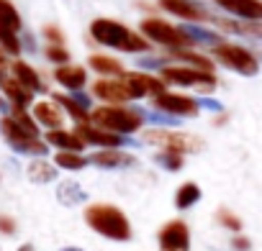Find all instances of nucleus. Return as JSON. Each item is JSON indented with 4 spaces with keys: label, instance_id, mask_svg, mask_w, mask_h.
Wrapping results in <instances>:
<instances>
[{
    "label": "nucleus",
    "instance_id": "nucleus-1",
    "mask_svg": "<svg viewBox=\"0 0 262 251\" xmlns=\"http://www.w3.org/2000/svg\"><path fill=\"white\" fill-rule=\"evenodd\" d=\"M90 36L116 52H126V54H142L149 49V41L144 36H139L137 31H131L128 26L111 21V18H95L90 23Z\"/></svg>",
    "mask_w": 262,
    "mask_h": 251
},
{
    "label": "nucleus",
    "instance_id": "nucleus-2",
    "mask_svg": "<svg viewBox=\"0 0 262 251\" xmlns=\"http://www.w3.org/2000/svg\"><path fill=\"white\" fill-rule=\"evenodd\" d=\"M85 223L108 241H116V243L131 241V223H128L126 213L118 210L116 205H105V203L88 205Z\"/></svg>",
    "mask_w": 262,
    "mask_h": 251
},
{
    "label": "nucleus",
    "instance_id": "nucleus-3",
    "mask_svg": "<svg viewBox=\"0 0 262 251\" xmlns=\"http://www.w3.org/2000/svg\"><path fill=\"white\" fill-rule=\"evenodd\" d=\"M90 123L103 131L118 134V136H131L142 129L144 113L142 110H128L123 105H103L90 113Z\"/></svg>",
    "mask_w": 262,
    "mask_h": 251
},
{
    "label": "nucleus",
    "instance_id": "nucleus-4",
    "mask_svg": "<svg viewBox=\"0 0 262 251\" xmlns=\"http://www.w3.org/2000/svg\"><path fill=\"white\" fill-rule=\"evenodd\" d=\"M213 57H216L219 64H224L226 69H231V72H236V74L254 77V74L259 72L257 57H254L249 49L239 46V44H226V41H224V44H216V46H213Z\"/></svg>",
    "mask_w": 262,
    "mask_h": 251
},
{
    "label": "nucleus",
    "instance_id": "nucleus-5",
    "mask_svg": "<svg viewBox=\"0 0 262 251\" xmlns=\"http://www.w3.org/2000/svg\"><path fill=\"white\" fill-rule=\"evenodd\" d=\"M162 82L165 85H175V87H198L203 92L216 87V77L213 72L190 67V64H172V67H162Z\"/></svg>",
    "mask_w": 262,
    "mask_h": 251
},
{
    "label": "nucleus",
    "instance_id": "nucleus-6",
    "mask_svg": "<svg viewBox=\"0 0 262 251\" xmlns=\"http://www.w3.org/2000/svg\"><path fill=\"white\" fill-rule=\"evenodd\" d=\"M142 36L147 41L162 44V46L175 49V52L183 49V46H188V44H193L183 29H175L172 23H167L162 18H147V21H142Z\"/></svg>",
    "mask_w": 262,
    "mask_h": 251
},
{
    "label": "nucleus",
    "instance_id": "nucleus-7",
    "mask_svg": "<svg viewBox=\"0 0 262 251\" xmlns=\"http://www.w3.org/2000/svg\"><path fill=\"white\" fill-rule=\"evenodd\" d=\"M0 131L6 134V141L18 152V154H29V157H44L49 144L47 141H39V136L24 131L21 126L13 120V118H3L0 120Z\"/></svg>",
    "mask_w": 262,
    "mask_h": 251
},
{
    "label": "nucleus",
    "instance_id": "nucleus-8",
    "mask_svg": "<svg viewBox=\"0 0 262 251\" xmlns=\"http://www.w3.org/2000/svg\"><path fill=\"white\" fill-rule=\"evenodd\" d=\"M144 141L147 144H160L162 152H172V154H195L201 152V139L190 136V134H167V131H147L144 134Z\"/></svg>",
    "mask_w": 262,
    "mask_h": 251
},
{
    "label": "nucleus",
    "instance_id": "nucleus-9",
    "mask_svg": "<svg viewBox=\"0 0 262 251\" xmlns=\"http://www.w3.org/2000/svg\"><path fill=\"white\" fill-rule=\"evenodd\" d=\"M152 103H155V108L160 113H167L172 118H193L201 110V105H198L195 97H188L183 92H167V90L162 95L152 97Z\"/></svg>",
    "mask_w": 262,
    "mask_h": 251
},
{
    "label": "nucleus",
    "instance_id": "nucleus-10",
    "mask_svg": "<svg viewBox=\"0 0 262 251\" xmlns=\"http://www.w3.org/2000/svg\"><path fill=\"white\" fill-rule=\"evenodd\" d=\"M160 251H190V228L185 220H170L160 228Z\"/></svg>",
    "mask_w": 262,
    "mask_h": 251
},
{
    "label": "nucleus",
    "instance_id": "nucleus-11",
    "mask_svg": "<svg viewBox=\"0 0 262 251\" xmlns=\"http://www.w3.org/2000/svg\"><path fill=\"white\" fill-rule=\"evenodd\" d=\"M85 144H93V146H100V149H121V146H128L131 139L126 136H118V134H111V131H103L93 123H80L77 131H75Z\"/></svg>",
    "mask_w": 262,
    "mask_h": 251
},
{
    "label": "nucleus",
    "instance_id": "nucleus-12",
    "mask_svg": "<svg viewBox=\"0 0 262 251\" xmlns=\"http://www.w3.org/2000/svg\"><path fill=\"white\" fill-rule=\"evenodd\" d=\"M123 82H126V87H128V92H131V97H134V100L147 97V95L157 97V95L165 92L162 77H152V74H144V72H126L123 74Z\"/></svg>",
    "mask_w": 262,
    "mask_h": 251
},
{
    "label": "nucleus",
    "instance_id": "nucleus-13",
    "mask_svg": "<svg viewBox=\"0 0 262 251\" xmlns=\"http://www.w3.org/2000/svg\"><path fill=\"white\" fill-rule=\"evenodd\" d=\"M93 95L105 100V103H111V105H123L128 100H134L123 80H108V77H103V80H98L93 85Z\"/></svg>",
    "mask_w": 262,
    "mask_h": 251
},
{
    "label": "nucleus",
    "instance_id": "nucleus-14",
    "mask_svg": "<svg viewBox=\"0 0 262 251\" xmlns=\"http://www.w3.org/2000/svg\"><path fill=\"white\" fill-rule=\"evenodd\" d=\"M216 6L242 21H262V0H216Z\"/></svg>",
    "mask_w": 262,
    "mask_h": 251
},
{
    "label": "nucleus",
    "instance_id": "nucleus-15",
    "mask_svg": "<svg viewBox=\"0 0 262 251\" xmlns=\"http://www.w3.org/2000/svg\"><path fill=\"white\" fill-rule=\"evenodd\" d=\"M88 159H90V164H95L100 169H128V167H134V157L121 152V149H100Z\"/></svg>",
    "mask_w": 262,
    "mask_h": 251
},
{
    "label": "nucleus",
    "instance_id": "nucleus-16",
    "mask_svg": "<svg viewBox=\"0 0 262 251\" xmlns=\"http://www.w3.org/2000/svg\"><path fill=\"white\" fill-rule=\"evenodd\" d=\"M54 80H57L62 87H67V90L77 92V90H82V87H85L88 74H85V69H82V67H77V64H62V67H57V69H54Z\"/></svg>",
    "mask_w": 262,
    "mask_h": 251
},
{
    "label": "nucleus",
    "instance_id": "nucleus-17",
    "mask_svg": "<svg viewBox=\"0 0 262 251\" xmlns=\"http://www.w3.org/2000/svg\"><path fill=\"white\" fill-rule=\"evenodd\" d=\"M34 120L47 126L49 131H57V129H62L64 115H62V110L54 103H36L34 105Z\"/></svg>",
    "mask_w": 262,
    "mask_h": 251
},
{
    "label": "nucleus",
    "instance_id": "nucleus-18",
    "mask_svg": "<svg viewBox=\"0 0 262 251\" xmlns=\"http://www.w3.org/2000/svg\"><path fill=\"white\" fill-rule=\"evenodd\" d=\"M162 8L185 18V21H206V11H201L195 3H190V0H162Z\"/></svg>",
    "mask_w": 262,
    "mask_h": 251
},
{
    "label": "nucleus",
    "instance_id": "nucleus-19",
    "mask_svg": "<svg viewBox=\"0 0 262 251\" xmlns=\"http://www.w3.org/2000/svg\"><path fill=\"white\" fill-rule=\"evenodd\" d=\"M47 144L49 146H57L59 152H82V146H85V141L77 136V134H70V131H62V129H57V131H49L47 134Z\"/></svg>",
    "mask_w": 262,
    "mask_h": 251
},
{
    "label": "nucleus",
    "instance_id": "nucleus-20",
    "mask_svg": "<svg viewBox=\"0 0 262 251\" xmlns=\"http://www.w3.org/2000/svg\"><path fill=\"white\" fill-rule=\"evenodd\" d=\"M88 64H90V69H95L100 77H123L126 72H123V64L118 62V59H113V57H105V54H93L90 59H88Z\"/></svg>",
    "mask_w": 262,
    "mask_h": 251
},
{
    "label": "nucleus",
    "instance_id": "nucleus-21",
    "mask_svg": "<svg viewBox=\"0 0 262 251\" xmlns=\"http://www.w3.org/2000/svg\"><path fill=\"white\" fill-rule=\"evenodd\" d=\"M57 200H59L62 205L72 208V205L85 203V200H88V192H85L75 180H64V182H59V187H57Z\"/></svg>",
    "mask_w": 262,
    "mask_h": 251
},
{
    "label": "nucleus",
    "instance_id": "nucleus-22",
    "mask_svg": "<svg viewBox=\"0 0 262 251\" xmlns=\"http://www.w3.org/2000/svg\"><path fill=\"white\" fill-rule=\"evenodd\" d=\"M0 85H3V92L11 97V103H13V108H26L29 103H31V90L29 87H24L16 77H8V80H0Z\"/></svg>",
    "mask_w": 262,
    "mask_h": 251
},
{
    "label": "nucleus",
    "instance_id": "nucleus-23",
    "mask_svg": "<svg viewBox=\"0 0 262 251\" xmlns=\"http://www.w3.org/2000/svg\"><path fill=\"white\" fill-rule=\"evenodd\" d=\"M201 200V187L195 182H183L175 192V208L178 210H188Z\"/></svg>",
    "mask_w": 262,
    "mask_h": 251
},
{
    "label": "nucleus",
    "instance_id": "nucleus-24",
    "mask_svg": "<svg viewBox=\"0 0 262 251\" xmlns=\"http://www.w3.org/2000/svg\"><path fill=\"white\" fill-rule=\"evenodd\" d=\"M13 74H16V80H18L24 87H29L31 92L44 90V85H41V80H39L36 69H34V67H29L26 62H16V64H13Z\"/></svg>",
    "mask_w": 262,
    "mask_h": 251
},
{
    "label": "nucleus",
    "instance_id": "nucleus-25",
    "mask_svg": "<svg viewBox=\"0 0 262 251\" xmlns=\"http://www.w3.org/2000/svg\"><path fill=\"white\" fill-rule=\"evenodd\" d=\"M29 180L36 182V185L52 182V180H57V167H52V164L44 162V159H34V162L29 164Z\"/></svg>",
    "mask_w": 262,
    "mask_h": 251
},
{
    "label": "nucleus",
    "instance_id": "nucleus-26",
    "mask_svg": "<svg viewBox=\"0 0 262 251\" xmlns=\"http://www.w3.org/2000/svg\"><path fill=\"white\" fill-rule=\"evenodd\" d=\"M54 100H57V103H59V105H62V108H64V110H67L72 118H75V123H77V126H80V123H90L88 110H85V108H82V105H80V103H77L72 95H54Z\"/></svg>",
    "mask_w": 262,
    "mask_h": 251
},
{
    "label": "nucleus",
    "instance_id": "nucleus-27",
    "mask_svg": "<svg viewBox=\"0 0 262 251\" xmlns=\"http://www.w3.org/2000/svg\"><path fill=\"white\" fill-rule=\"evenodd\" d=\"M54 164H57L59 169L77 172V169L88 167V164H90V159H85V157H82V154H77V152H59V154L54 157Z\"/></svg>",
    "mask_w": 262,
    "mask_h": 251
},
{
    "label": "nucleus",
    "instance_id": "nucleus-28",
    "mask_svg": "<svg viewBox=\"0 0 262 251\" xmlns=\"http://www.w3.org/2000/svg\"><path fill=\"white\" fill-rule=\"evenodd\" d=\"M0 26L13 31V34L21 29V16H18V11L8 3V0H0Z\"/></svg>",
    "mask_w": 262,
    "mask_h": 251
},
{
    "label": "nucleus",
    "instance_id": "nucleus-29",
    "mask_svg": "<svg viewBox=\"0 0 262 251\" xmlns=\"http://www.w3.org/2000/svg\"><path fill=\"white\" fill-rule=\"evenodd\" d=\"M224 29H231L236 34H247L254 39H262V21H242V23H221Z\"/></svg>",
    "mask_w": 262,
    "mask_h": 251
},
{
    "label": "nucleus",
    "instance_id": "nucleus-30",
    "mask_svg": "<svg viewBox=\"0 0 262 251\" xmlns=\"http://www.w3.org/2000/svg\"><path fill=\"white\" fill-rule=\"evenodd\" d=\"M155 162H157L162 169H167V172H178V169H183V164H185V159H183L180 154H172V152H160V154L155 157Z\"/></svg>",
    "mask_w": 262,
    "mask_h": 251
},
{
    "label": "nucleus",
    "instance_id": "nucleus-31",
    "mask_svg": "<svg viewBox=\"0 0 262 251\" xmlns=\"http://www.w3.org/2000/svg\"><path fill=\"white\" fill-rule=\"evenodd\" d=\"M178 59H185V62H190V67H198V69H206V72H213V62L211 59H206V57H201V54H193V52H183V49H178V52H172Z\"/></svg>",
    "mask_w": 262,
    "mask_h": 251
},
{
    "label": "nucleus",
    "instance_id": "nucleus-32",
    "mask_svg": "<svg viewBox=\"0 0 262 251\" xmlns=\"http://www.w3.org/2000/svg\"><path fill=\"white\" fill-rule=\"evenodd\" d=\"M13 120L21 126L24 131H29V134L39 136V123H36V120H31V118H29V113H26L24 108H13Z\"/></svg>",
    "mask_w": 262,
    "mask_h": 251
},
{
    "label": "nucleus",
    "instance_id": "nucleus-33",
    "mask_svg": "<svg viewBox=\"0 0 262 251\" xmlns=\"http://www.w3.org/2000/svg\"><path fill=\"white\" fill-rule=\"evenodd\" d=\"M0 44H3V49H6L8 54H18V52H21V44H18L16 34L8 31V29H3V26H0Z\"/></svg>",
    "mask_w": 262,
    "mask_h": 251
},
{
    "label": "nucleus",
    "instance_id": "nucleus-34",
    "mask_svg": "<svg viewBox=\"0 0 262 251\" xmlns=\"http://www.w3.org/2000/svg\"><path fill=\"white\" fill-rule=\"evenodd\" d=\"M47 59H49V62H57V64L62 67V64L70 62V52H67L64 46H59V44H52V46H47Z\"/></svg>",
    "mask_w": 262,
    "mask_h": 251
},
{
    "label": "nucleus",
    "instance_id": "nucleus-35",
    "mask_svg": "<svg viewBox=\"0 0 262 251\" xmlns=\"http://www.w3.org/2000/svg\"><path fill=\"white\" fill-rule=\"evenodd\" d=\"M216 215H219V223H221V225H226V228H231V231H242V220H239L234 213H229V210H219Z\"/></svg>",
    "mask_w": 262,
    "mask_h": 251
},
{
    "label": "nucleus",
    "instance_id": "nucleus-36",
    "mask_svg": "<svg viewBox=\"0 0 262 251\" xmlns=\"http://www.w3.org/2000/svg\"><path fill=\"white\" fill-rule=\"evenodd\" d=\"M44 36H47L52 44H59V46H62V39H64V36H62V31H59L57 26H47V29H44Z\"/></svg>",
    "mask_w": 262,
    "mask_h": 251
},
{
    "label": "nucleus",
    "instance_id": "nucleus-37",
    "mask_svg": "<svg viewBox=\"0 0 262 251\" xmlns=\"http://www.w3.org/2000/svg\"><path fill=\"white\" fill-rule=\"evenodd\" d=\"M231 248H234V251H252V243H249L247 236H236V238L231 241Z\"/></svg>",
    "mask_w": 262,
    "mask_h": 251
},
{
    "label": "nucleus",
    "instance_id": "nucleus-38",
    "mask_svg": "<svg viewBox=\"0 0 262 251\" xmlns=\"http://www.w3.org/2000/svg\"><path fill=\"white\" fill-rule=\"evenodd\" d=\"M0 233H6V236L16 233V223L11 218H6V215H0Z\"/></svg>",
    "mask_w": 262,
    "mask_h": 251
},
{
    "label": "nucleus",
    "instance_id": "nucleus-39",
    "mask_svg": "<svg viewBox=\"0 0 262 251\" xmlns=\"http://www.w3.org/2000/svg\"><path fill=\"white\" fill-rule=\"evenodd\" d=\"M198 105H201V108H206V110H221V105H219L216 100H208V97L198 100Z\"/></svg>",
    "mask_w": 262,
    "mask_h": 251
},
{
    "label": "nucleus",
    "instance_id": "nucleus-40",
    "mask_svg": "<svg viewBox=\"0 0 262 251\" xmlns=\"http://www.w3.org/2000/svg\"><path fill=\"white\" fill-rule=\"evenodd\" d=\"M18 251H36L31 243H24V246H18Z\"/></svg>",
    "mask_w": 262,
    "mask_h": 251
},
{
    "label": "nucleus",
    "instance_id": "nucleus-41",
    "mask_svg": "<svg viewBox=\"0 0 262 251\" xmlns=\"http://www.w3.org/2000/svg\"><path fill=\"white\" fill-rule=\"evenodd\" d=\"M62 251H82V248H77V246H67V248H62Z\"/></svg>",
    "mask_w": 262,
    "mask_h": 251
}]
</instances>
